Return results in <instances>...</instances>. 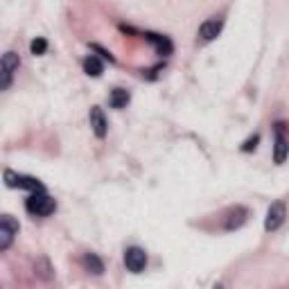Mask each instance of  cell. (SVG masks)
I'll return each instance as SVG.
<instances>
[{"mask_svg": "<svg viewBox=\"0 0 289 289\" xmlns=\"http://www.w3.org/2000/svg\"><path fill=\"white\" fill-rule=\"evenodd\" d=\"M16 233H18V224H16L11 217H3V222H0V251L9 248Z\"/></svg>", "mask_w": 289, "mask_h": 289, "instance_id": "obj_6", "label": "cell"}, {"mask_svg": "<svg viewBox=\"0 0 289 289\" xmlns=\"http://www.w3.org/2000/svg\"><path fill=\"white\" fill-rule=\"evenodd\" d=\"M5 181H7L9 188H21V190H32V192L43 190V185L38 183L36 179H32V177H23V174H14L11 169H7V172H5Z\"/></svg>", "mask_w": 289, "mask_h": 289, "instance_id": "obj_3", "label": "cell"}, {"mask_svg": "<svg viewBox=\"0 0 289 289\" xmlns=\"http://www.w3.org/2000/svg\"><path fill=\"white\" fill-rule=\"evenodd\" d=\"M244 219H246V210H244V208H235V210L230 213V219L226 222V228L233 230V228H237V226L244 224Z\"/></svg>", "mask_w": 289, "mask_h": 289, "instance_id": "obj_13", "label": "cell"}, {"mask_svg": "<svg viewBox=\"0 0 289 289\" xmlns=\"http://www.w3.org/2000/svg\"><path fill=\"white\" fill-rule=\"evenodd\" d=\"M289 154V143L285 140V136L278 129V133H276V151H274V161L276 163H285V158Z\"/></svg>", "mask_w": 289, "mask_h": 289, "instance_id": "obj_9", "label": "cell"}, {"mask_svg": "<svg viewBox=\"0 0 289 289\" xmlns=\"http://www.w3.org/2000/svg\"><path fill=\"white\" fill-rule=\"evenodd\" d=\"M25 208H27V213H32V215H38V217H48V215L54 213L56 203H54L52 197H48L43 190H38V192H32V195L27 197Z\"/></svg>", "mask_w": 289, "mask_h": 289, "instance_id": "obj_1", "label": "cell"}, {"mask_svg": "<svg viewBox=\"0 0 289 289\" xmlns=\"http://www.w3.org/2000/svg\"><path fill=\"white\" fill-rule=\"evenodd\" d=\"M109 104L113 106V109H124V106L129 104V93L127 90H122V88H115L109 95Z\"/></svg>", "mask_w": 289, "mask_h": 289, "instance_id": "obj_11", "label": "cell"}, {"mask_svg": "<svg viewBox=\"0 0 289 289\" xmlns=\"http://www.w3.org/2000/svg\"><path fill=\"white\" fill-rule=\"evenodd\" d=\"M285 217H287L285 203H282V201H276L274 206L269 208V213H267V219H264V228H267V230L280 228L282 222H285Z\"/></svg>", "mask_w": 289, "mask_h": 289, "instance_id": "obj_5", "label": "cell"}, {"mask_svg": "<svg viewBox=\"0 0 289 289\" xmlns=\"http://www.w3.org/2000/svg\"><path fill=\"white\" fill-rule=\"evenodd\" d=\"M256 145H258V136H253V138H248V140H246L242 149H244V151H251V149H256Z\"/></svg>", "mask_w": 289, "mask_h": 289, "instance_id": "obj_16", "label": "cell"}, {"mask_svg": "<svg viewBox=\"0 0 289 289\" xmlns=\"http://www.w3.org/2000/svg\"><path fill=\"white\" fill-rule=\"evenodd\" d=\"M18 66H21V59H18V54L16 52H7L3 56V64H0V86L3 88H9V84H11V77H14V72L18 70Z\"/></svg>", "mask_w": 289, "mask_h": 289, "instance_id": "obj_2", "label": "cell"}, {"mask_svg": "<svg viewBox=\"0 0 289 289\" xmlns=\"http://www.w3.org/2000/svg\"><path fill=\"white\" fill-rule=\"evenodd\" d=\"M147 38H149V41L156 45V50L161 54H169V52H172V41H169V38L158 36V34H147Z\"/></svg>", "mask_w": 289, "mask_h": 289, "instance_id": "obj_12", "label": "cell"}, {"mask_svg": "<svg viewBox=\"0 0 289 289\" xmlns=\"http://www.w3.org/2000/svg\"><path fill=\"white\" fill-rule=\"evenodd\" d=\"M30 50H32V54H45V50H48V41H45V38H34Z\"/></svg>", "mask_w": 289, "mask_h": 289, "instance_id": "obj_15", "label": "cell"}, {"mask_svg": "<svg viewBox=\"0 0 289 289\" xmlns=\"http://www.w3.org/2000/svg\"><path fill=\"white\" fill-rule=\"evenodd\" d=\"M90 127H93V131H95L98 138H104V136H106L109 122H106L104 111H102L100 106H93V109H90Z\"/></svg>", "mask_w": 289, "mask_h": 289, "instance_id": "obj_7", "label": "cell"}, {"mask_svg": "<svg viewBox=\"0 0 289 289\" xmlns=\"http://www.w3.org/2000/svg\"><path fill=\"white\" fill-rule=\"evenodd\" d=\"M84 267H86L88 271H93V274H98V276L104 271V264H102L100 258L93 256V253H86V256H84Z\"/></svg>", "mask_w": 289, "mask_h": 289, "instance_id": "obj_14", "label": "cell"}, {"mask_svg": "<svg viewBox=\"0 0 289 289\" xmlns=\"http://www.w3.org/2000/svg\"><path fill=\"white\" fill-rule=\"evenodd\" d=\"M84 70L90 77H100L104 72V64H102L98 56H88V59H84Z\"/></svg>", "mask_w": 289, "mask_h": 289, "instance_id": "obj_10", "label": "cell"}, {"mask_svg": "<svg viewBox=\"0 0 289 289\" xmlns=\"http://www.w3.org/2000/svg\"><path fill=\"white\" fill-rule=\"evenodd\" d=\"M222 27H224L222 18H210L199 27V36L203 38V41H213V38H217V34L222 32Z\"/></svg>", "mask_w": 289, "mask_h": 289, "instance_id": "obj_8", "label": "cell"}, {"mask_svg": "<svg viewBox=\"0 0 289 289\" xmlns=\"http://www.w3.org/2000/svg\"><path fill=\"white\" fill-rule=\"evenodd\" d=\"M124 264H127L129 271L140 274V271H145V267H147V253L138 246L127 248V253H124Z\"/></svg>", "mask_w": 289, "mask_h": 289, "instance_id": "obj_4", "label": "cell"}]
</instances>
